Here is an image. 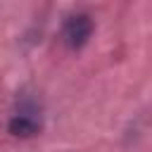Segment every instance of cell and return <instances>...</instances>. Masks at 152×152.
I'll return each instance as SVG.
<instances>
[{
	"label": "cell",
	"instance_id": "6da1fadb",
	"mask_svg": "<svg viewBox=\"0 0 152 152\" xmlns=\"http://www.w3.org/2000/svg\"><path fill=\"white\" fill-rule=\"evenodd\" d=\"M90 31H93V21L88 14H71L64 21L62 36H64V43L69 48H81L90 38Z\"/></svg>",
	"mask_w": 152,
	"mask_h": 152
},
{
	"label": "cell",
	"instance_id": "7a4b0ae2",
	"mask_svg": "<svg viewBox=\"0 0 152 152\" xmlns=\"http://www.w3.org/2000/svg\"><path fill=\"white\" fill-rule=\"evenodd\" d=\"M40 131V119L33 109H19L10 119V133L14 135H36Z\"/></svg>",
	"mask_w": 152,
	"mask_h": 152
}]
</instances>
